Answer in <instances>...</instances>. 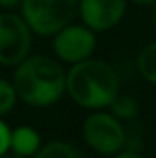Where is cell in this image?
I'll return each instance as SVG.
<instances>
[{
  "instance_id": "1",
  "label": "cell",
  "mask_w": 156,
  "mask_h": 158,
  "mask_svg": "<svg viewBox=\"0 0 156 158\" xmlns=\"http://www.w3.org/2000/svg\"><path fill=\"white\" fill-rule=\"evenodd\" d=\"M13 86L26 105L50 107L66 92V70L51 57L31 55L15 66Z\"/></svg>"
},
{
  "instance_id": "2",
  "label": "cell",
  "mask_w": 156,
  "mask_h": 158,
  "mask_svg": "<svg viewBox=\"0 0 156 158\" xmlns=\"http://www.w3.org/2000/svg\"><path fill=\"white\" fill-rule=\"evenodd\" d=\"M66 92L84 109H107L119 94V77L109 63L84 59L66 72Z\"/></svg>"
},
{
  "instance_id": "3",
  "label": "cell",
  "mask_w": 156,
  "mask_h": 158,
  "mask_svg": "<svg viewBox=\"0 0 156 158\" xmlns=\"http://www.w3.org/2000/svg\"><path fill=\"white\" fill-rule=\"evenodd\" d=\"M20 11L33 33L50 37L72 24L79 0H22Z\"/></svg>"
},
{
  "instance_id": "4",
  "label": "cell",
  "mask_w": 156,
  "mask_h": 158,
  "mask_svg": "<svg viewBox=\"0 0 156 158\" xmlns=\"http://www.w3.org/2000/svg\"><path fill=\"white\" fill-rule=\"evenodd\" d=\"M83 138L86 145L103 156H114L123 151L127 143V132L121 121L103 110H96L83 123Z\"/></svg>"
},
{
  "instance_id": "5",
  "label": "cell",
  "mask_w": 156,
  "mask_h": 158,
  "mask_svg": "<svg viewBox=\"0 0 156 158\" xmlns=\"http://www.w3.org/2000/svg\"><path fill=\"white\" fill-rule=\"evenodd\" d=\"M33 30L22 15L9 9L0 13V64L17 66L30 57Z\"/></svg>"
},
{
  "instance_id": "6",
  "label": "cell",
  "mask_w": 156,
  "mask_h": 158,
  "mask_svg": "<svg viewBox=\"0 0 156 158\" xmlns=\"http://www.w3.org/2000/svg\"><path fill=\"white\" fill-rule=\"evenodd\" d=\"M96 50V31L86 24H68L53 35L55 55L70 64L90 59Z\"/></svg>"
},
{
  "instance_id": "7",
  "label": "cell",
  "mask_w": 156,
  "mask_h": 158,
  "mask_svg": "<svg viewBox=\"0 0 156 158\" xmlns=\"http://www.w3.org/2000/svg\"><path fill=\"white\" fill-rule=\"evenodd\" d=\"M125 7L127 0H79L81 20L94 31H107L119 24Z\"/></svg>"
},
{
  "instance_id": "8",
  "label": "cell",
  "mask_w": 156,
  "mask_h": 158,
  "mask_svg": "<svg viewBox=\"0 0 156 158\" xmlns=\"http://www.w3.org/2000/svg\"><path fill=\"white\" fill-rule=\"evenodd\" d=\"M40 147V134L33 127H17L11 131V145L9 149L22 156H35Z\"/></svg>"
},
{
  "instance_id": "9",
  "label": "cell",
  "mask_w": 156,
  "mask_h": 158,
  "mask_svg": "<svg viewBox=\"0 0 156 158\" xmlns=\"http://www.w3.org/2000/svg\"><path fill=\"white\" fill-rule=\"evenodd\" d=\"M33 158H86L77 145L68 142H50L42 145Z\"/></svg>"
},
{
  "instance_id": "10",
  "label": "cell",
  "mask_w": 156,
  "mask_h": 158,
  "mask_svg": "<svg viewBox=\"0 0 156 158\" xmlns=\"http://www.w3.org/2000/svg\"><path fill=\"white\" fill-rule=\"evenodd\" d=\"M136 66H138L140 76L147 83L156 85V40L147 44L140 52V55L136 59Z\"/></svg>"
},
{
  "instance_id": "11",
  "label": "cell",
  "mask_w": 156,
  "mask_h": 158,
  "mask_svg": "<svg viewBox=\"0 0 156 158\" xmlns=\"http://www.w3.org/2000/svg\"><path fill=\"white\" fill-rule=\"evenodd\" d=\"M110 109H112V114H114L116 118H123V119H130L138 114V103H136L134 98H130V96H121V94H117L116 99H114L112 105H110Z\"/></svg>"
},
{
  "instance_id": "12",
  "label": "cell",
  "mask_w": 156,
  "mask_h": 158,
  "mask_svg": "<svg viewBox=\"0 0 156 158\" xmlns=\"http://www.w3.org/2000/svg\"><path fill=\"white\" fill-rule=\"evenodd\" d=\"M17 99H18V94H17L13 83L0 77V118L9 114L15 109Z\"/></svg>"
},
{
  "instance_id": "13",
  "label": "cell",
  "mask_w": 156,
  "mask_h": 158,
  "mask_svg": "<svg viewBox=\"0 0 156 158\" xmlns=\"http://www.w3.org/2000/svg\"><path fill=\"white\" fill-rule=\"evenodd\" d=\"M9 145H11V129L7 127V123L0 119V156L9 151Z\"/></svg>"
},
{
  "instance_id": "14",
  "label": "cell",
  "mask_w": 156,
  "mask_h": 158,
  "mask_svg": "<svg viewBox=\"0 0 156 158\" xmlns=\"http://www.w3.org/2000/svg\"><path fill=\"white\" fill-rule=\"evenodd\" d=\"M112 158H147V156H143V155L138 153V151H119V153L114 155Z\"/></svg>"
},
{
  "instance_id": "15",
  "label": "cell",
  "mask_w": 156,
  "mask_h": 158,
  "mask_svg": "<svg viewBox=\"0 0 156 158\" xmlns=\"http://www.w3.org/2000/svg\"><path fill=\"white\" fill-rule=\"evenodd\" d=\"M22 0H0V7L2 9H13V7H18Z\"/></svg>"
},
{
  "instance_id": "16",
  "label": "cell",
  "mask_w": 156,
  "mask_h": 158,
  "mask_svg": "<svg viewBox=\"0 0 156 158\" xmlns=\"http://www.w3.org/2000/svg\"><path fill=\"white\" fill-rule=\"evenodd\" d=\"M0 158H28V156H22V155H18V153H15V151H11V149H9L7 153H4Z\"/></svg>"
},
{
  "instance_id": "17",
  "label": "cell",
  "mask_w": 156,
  "mask_h": 158,
  "mask_svg": "<svg viewBox=\"0 0 156 158\" xmlns=\"http://www.w3.org/2000/svg\"><path fill=\"white\" fill-rule=\"evenodd\" d=\"M132 4H138V6H151V4H156V0H129Z\"/></svg>"
},
{
  "instance_id": "18",
  "label": "cell",
  "mask_w": 156,
  "mask_h": 158,
  "mask_svg": "<svg viewBox=\"0 0 156 158\" xmlns=\"http://www.w3.org/2000/svg\"><path fill=\"white\" fill-rule=\"evenodd\" d=\"M153 20H154V28H156V4H154V13H153Z\"/></svg>"
}]
</instances>
